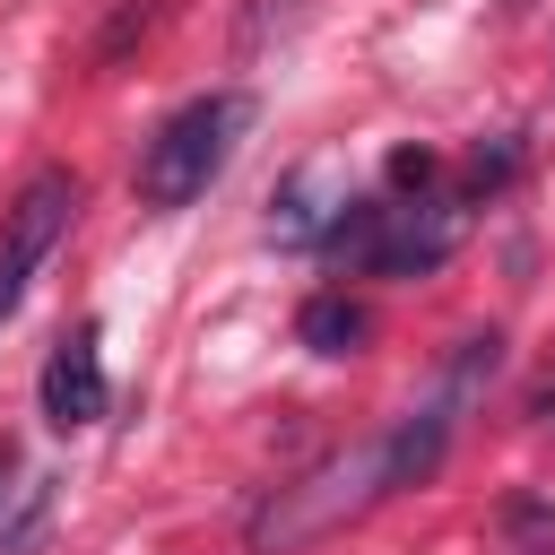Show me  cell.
<instances>
[{
    "label": "cell",
    "mask_w": 555,
    "mask_h": 555,
    "mask_svg": "<svg viewBox=\"0 0 555 555\" xmlns=\"http://www.w3.org/2000/svg\"><path fill=\"white\" fill-rule=\"evenodd\" d=\"M251 121H260V95H251V87H208V95L173 104V113L139 139V165H130L139 208H191V199H208V182L243 156Z\"/></svg>",
    "instance_id": "3"
},
{
    "label": "cell",
    "mask_w": 555,
    "mask_h": 555,
    "mask_svg": "<svg viewBox=\"0 0 555 555\" xmlns=\"http://www.w3.org/2000/svg\"><path fill=\"white\" fill-rule=\"evenodd\" d=\"M494 373H503V330H468V338L442 356V373H434L425 399H408V408H399L390 425H373L364 442H338V451H321L312 468L278 477V486L243 512V546H251V555H295V546L338 538V529L373 520L382 503L416 494V486L451 460V442H460V425H468V408L486 399Z\"/></svg>",
    "instance_id": "1"
},
{
    "label": "cell",
    "mask_w": 555,
    "mask_h": 555,
    "mask_svg": "<svg viewBox=\"0 0 555 555\" xmlns=\"http://www.w3.org/2000/svg\"><path fill=\"white\" fill-rule=\"evenodd\" d=\"M35 408H43L52 434H87V425H104L113 382H104V321H95V312L69 321V330L52 338V356H43V373H35Z\"/></svg>",
    "instance_id": "5"
},
{
    "label": "cell",
    "mask_w": 555,
    "mask_h": 555,
    "mask_svg": "<svg viewBox=\"0 0 555 555\" xmlns=\"http://www.w3.org/2000/svg\"><path fill=\"white\" fill-rule=\"evenodd\" d=\"M520 408H529V425H555V364L529 382V399H520Z\"/></svg>",
    "instance_id": "11"
},
{
    "label": "cell",
    "mask_w": 555,
    "mask_h": 555,
    "mask_svg": "<svg viewBox=\"0 0 555 555\" xmlns=\"http://www.w3.org/2000/svg\"><path fill=\"white\" fill-rule=\"evenodd\" d=\"M460 243H468L460 182H425V191L347 199V217H338V234H330L321 260H338L347 278H434Z\"/></svg>",
    "instance_id": "2"
},
{
    "label": "cell",
    "mask_w": 555,
    "mask_h": 555,
    "mask_svg": "<svg viewBox=\"0 0 555 555\" xmlns=\"http://www.w3.org/2000/svg\"><path fill=\"white\" fill-rule=\"evenodd\" d=\"M347 165L338 156H304L278 191H269V243L278 251H330L338 217H347Z\"/></svg>",
    "instance_id": "6"
},
{
    "label": "cell",
    "mask_w": 555,
    "mask_h": 555,
    "mask_svg": "<svg viewBox=\"0 0 555 555\" xmlns=\"http://www.w3.org/2000/svg\"><path fill=\"white\" fill-rule=\"evenodd\" d=\"M520 555H555V546H520Z\"/></svg>",
    "instance_id": "12"
},
{
    "label": "cell",
    "mask_w": 555,
    "mask_h": 555,
    "mask_svg": "<svg viewBox=\"0 0 555 555\" xmlns=\"http://www.w3.org/2000/svg\"><path fill=\"white\" fill-rule=\"evenodd\" d=\"M69 217H78V173H69V165H35V173L17 182V199L0 208V321H17L35 269L61 251Z\"/></svg>",
    "instance_id": "4"
},
{
    "label": "cell",
    "mask_w": 555,
    "mask_h": 555,
    "mask_svg": "<svg viewBox=\"0 0 555 555\" xmlns=\"http://www.w3.org/2000/svg\"><path fill=\"white\" fill-rule=\"evenodd\" d=\"M503 529H538V538L555 546V494H512V503H503Z\"/></svg>",
    "instance_id": "10"
},
{
    "label": "cell",
    "mask_w": 555,
    "mask_h": 555,
    "mask_svg": "<svg viewBox=\"0 0 555 555\" xmlns=\"http://www.w3.org/2000/svg\"><path fill=\"white\" fill-rule=\"evenodd\" d=\"M147 17H156V0H121V17H113V35L95 43V61H121V52H130V35H147Z\"/></svg>",
    "instance_id": "9"
},
{
    "label": "cell",
    "mask_w": 555,
    "mask_h": 555,
    "mask_svg": "<svg viewBox=\"0 0 555 555\" xmlns=\"http://www.w3.org/2000/svg\"><path fill=\"white\" fill-rule=\"evenodd\" d=\"M520 165H529V139H520V130L477 139V147H468V173H460V199H468V208H486V199H494V191H503Z\"/></svg>",
    "instance_id": "8"
},
{
    "label": "cell",
    "mask_w": 555,
    "mask_h": 555,
    "mask_svg": "<svg viewBox=\"0 0 555 555\" xmlns=\"http://www.w3.org/2000/svg\"><path fill=\"white\" fill-rule=\"evenodd\" d=\"M364 338H373V304H364V295L312 286V295L295 304V347H304V356H356Z\"/></svg>",
    "instance_id": "7"
}]
</instances>
